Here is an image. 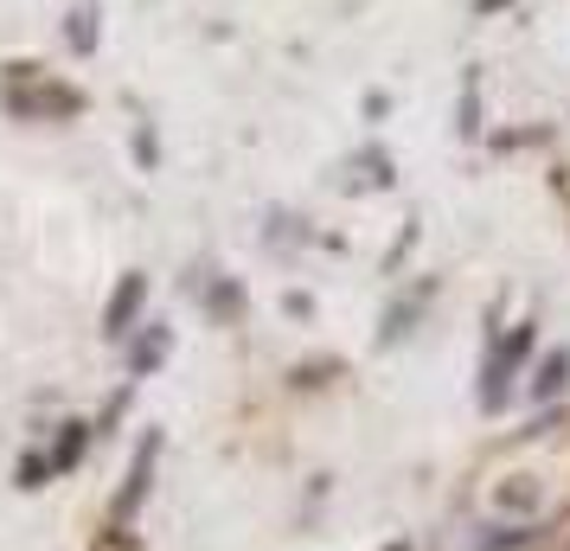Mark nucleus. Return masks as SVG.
I'll use <instances>...</instances> for the list:
<instances>
[{
    "label": "nucleus",
    "mask_w": 570,
    "mask_h": 551,
    "mask_svg": "<svg viewBox=\"0 0 570 551\" xmlns=\"http://www.w3.org/2000/svg\"><path fill=\"white\" fill-rule=\"evenodd\" d=\"M0 97H7V109H13L20 122H65V116L83 109V97L71 83H52L46 71H32V65H7Z\"/></svg>",
    "instance_id": "1"
},
{
    "label": "nucleus",
    "mask_w": 570,
    "mask_h": 551,
    "mask_svg": "<svg viewBox=\"0 0 570 551\" xmlns=\"http://www.w3.org/2000/svg\"><path fill=\"white\" fill-rule=\"evenodd\" d=\"M141 295H148V276H122V289L109 295V308H104V334H109V341H122V334L135 327Z\"/></svg>",
    "instance_id": "2"
},
{
    "label": "nucleus",
    "mask_w": 570,
    "mask_h": 551,
    "mask_svg": "<svg viewBox=\"0 0 570 551\" xmlns=\"http://www.w3.org/2000/svg\"><path fill=\"white\" fill-rule=\"evenodd\" d=\"M525 346H532V327H513V341L488 360V392H481L488 404H500V378H513V366H519V353H525Z\"/></svg>",
    "instance_id": "3"
},
{
    "label": "nucleus",
    "mask_w": 570,
    "mask_h": 551,
    "mask_svg": "<svg viewBox=\"0 0 570 551\" xmlns=\"http://www.w3.org/2000/svg\"><path fill=\"white\" fill-rule=\"evenodd\" d=\"M148 474H155V443L135 455V474H129V488H122V500H116V520H129L135 513V500H141V488H148Z\"/></svg>",
    "instance_id": "4"
},
{
    "label": "nucleus",
    "mask_w": 570,
    "mask_h": 551,
    "mask_svg": "<svg viewBox=\"0 0 570 551\" xmlns=\"http://www.w3.org/2000/svg\"><path fill=\"white\" fill-rule=\"evenodd\" d=\"M167 346H174V334H167V327H155L148 341L135 346V372H155L160 360H167Z\"/></svg>",
    "instance_id": "5"
},
{
    "label": "nucleus",
    "mask_w": 570,
    "mask_h": 551,
    "mask_svg": "<svg viewBox=\"0 0 570 551\" xmlns=\"http://www.w3.org/2000/svg\"><path fill=\"white\" fill-rule=\"evenodd\" d=\"M558 385H564V353H558V360H544V372H539V397H551Z\"/></svg>",
    "instance_id": "6"
},
{
    "label": "nucleus",
    "mask_w": 570,
    "mask_h": 551,
    "mask_svg": "<svg viewBox=\"0 0 570 551\" xmlns=\"http://www.w3.org/2000/svg\"><path fill=\"white\" fill-rule=\"evenodd\" d=\"M71 46H90V7H78V27H71Z\"/></svg>",
    "instance_id": "7"
},
{
    "label": "nucleus",
    "mask_w": 570,
    "mask_h": 551,
    "mask_svg": "<svg viewBox=\"0 0 570 551\" xmlns=\"http://www.w3.org/2000/svg\"><path fill=\"white\" fill-rule=\"evenodd\" d=\"M391 551H404V545H391Z\"/></svg>",
    "instance_id": "8"
}]
</instances>
